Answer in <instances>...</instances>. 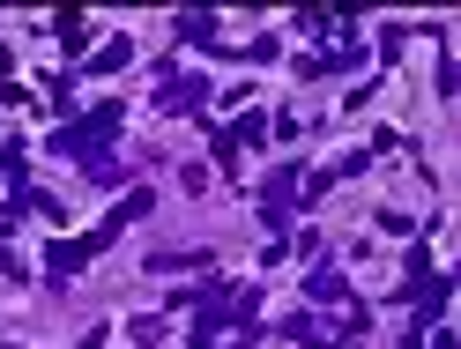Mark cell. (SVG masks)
Segmentation results:
<instances>
[{"label":"cell","mask_w":461,"mask_h":349,"mask_svg":"<svg viewBox=\"0 0 461 349\" xmlns=\"http://www.w3.org/2000/svg\"><path fill=\"white\" fill-rule=\"evenodd\" d=\"M112 134H120V104H97L90 120H75V127L52 134V149H60V157H104Z\"/></svg>","instance_id":"obj_1"},{"label":"cell","mask_w":461,"mask_h":349,"mask_svg":"<svg viewBox=\"0 0 461 349\" xmlns=\"http://www.w3.org/2000/svg\"><path fill=\"white\" fill-rule=\"evenodd\" d=\"M157 104L164 112H194V104H209V82L201 75H171V82H157Z\"/></svg>","instance_id":"obj_2"},{"label":"cell","mask_w":461,"mask_h":349,"mask_svg":"<svg viewBox=\"0 0 461 349\" xmlns=\"http://www.w3.org/2000/svg\"><path fill=\"white\" fill-rule=\"evenodd\" d=\"M291 201H298V179H291V171H276V179H268V193H261V216H268V230H283Z\"/></svg>","instance_id":"obj_3"},{"label":"cell","mask_w":461,"mask_h":349,"mask_svg":"<svg viewBox=\"0 0 461 349\" xmlns=\"http://www.w3.org/2000/svg\"><path fill=\"white\" fill-rule=\"evenodd\" d=\"M305 290H312V305H342V298H350L335 268H312V282H305Z\"/></svg>","instance_id":"obj_4"},{"label":"cell","mask_w":461,"mask_h":349,"mask_svg":"<svg viewBox=\"0 0 461 349\" xmlns=\"http://www.w3.org/2000/svg\"><path fill=\"white\" fill-rule=\"evenodd\" d=\"M127 60H134V45H127V38H112V45H97V52H90V67H97V75L127 67Z\"/></svg>","instance_id":"obj_5"},{"label":"cell","mask_w":461,"mask_h":349,"mask_svg":"<svg viewBox=\"0 0 461 349\" xmlns=\"http://www.w3.org/2000/svg\"><path fill=\"white\" fill-rule=\"evenodd\" d=\"M0 179H15V149H0Z\"/></svg>","instance_id":"obj_6"}]
</instances>
